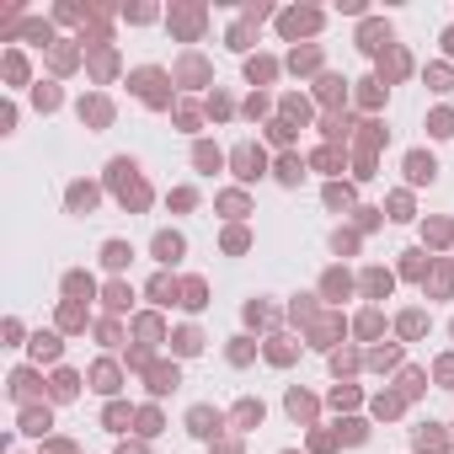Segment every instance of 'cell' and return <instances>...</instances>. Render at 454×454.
<instances>
[{"mask_svg":"<svg viewBox=\"0 0 454 454\" xmlns=\"http://www.w3.org/2000/svg\"><path fill=\"white\" fill-rule=\"evenodd\" d=\"M112 187H118V198L134 204V208L150 204V193H145V182H139V166L134 161H112Z\"/></svg>","mask_w":454,"mask_h":454,"instance_id":"6da1fadb","label":"cell"},{"mask_svg":"<svg viewBox=\"0 0 454 454\" xmlns=\"http://www.w3.org/2000/svg\"><path fill=\"white\" fill-rule=\"evenodd\" d=\"M262 150H251V145H241L235 150V177H241V182H257V177H262Z\"/></svg>","mask_w":454,"mask_h":454,"instance_id":"7a4b0ae2","label":"cell"},{"mask_svg":"<svg viewBox=\"0 0 454 454\" xmlns=\"http://www.w3.org/2000/svg\"><path fill=\"white\" fill-rule=\"evenodd\" d=\"M219 422H225V417L214 412V406H193V412H187V428H193V433H198V438L219 433Z\"/></svg>","mask_w":454,"mask_h":454,"instance_id":"3957f363","label":"cell"},{"mask_svg":"<svg viewBox=\"0 0 454 454\" xmlns=\"http://www.w3.org/2000/svg\"><path fill=\"white\" fill-rule=\"evenodd\" d=\"M406 177H412V182H433L438 161H433V155H422V150H412V155H406Z\"/></svg>","mask_w":454,"mask_h":454,"instance_id":"277c9868","label":"cell"},{"mask_svg":"<svg viewBox=\"0 0 454 454\" xmlns=\"http://www.w3.org/2000/svg\"><path fill=\"white\" fill-rule=\"evenodd\" d=\"M155 257H161V262H177V257H182V235H177V230H161V235H155Z\"/></svg>","mask_w":454,"mask_h":454,"instance_id":"5b68a950","label":"cell"},{"mask_svg":"<svg viewBox=\"0 0 454 454\" xmlns=\"http://www.w3.org/2000/svg\"><path fill=\"white\" fill-rule=\"evenodd\" d=\"M128 257H134V251H128V241H107V246H102V262H107L112 273H124Z\"/></svg>","mask_w":454,"mask_h":454,"instance_id":"8992f818","label":"cell"},{"mask_svg":"<svg viewBox=\"0 0 454 454\" xmlns=\"http://www.w3.org/2000/svg\"><path fill=\"white\" fill-rule=\"evenodd\" d=\"M150 299H155V305H171V299H177V284H171V278H155V284H150ZM177 305H182V299H177Z\"/></svg>","mask_w":454,"mask_h":454,"instance_id":"52a82bcc","label":"cell"},{"mask_svg":"<svg viewBox=\"0 0 454 454\" xmlns=\"http://www.w3.org/2000/svg\"><path fill=\"white\" fill-rule=\"evenodd\" d=\"M75 391H81V379H75L70 369H59V374H54V401H70Z\"/></svg>","mask_w":454,"mask_h":454,"instance_id":"ba28073f","label":"cell"},{"mask_svg":"<svg viewBox=\"0 0 454 454\" xmlns=\"http://www.w3.org/2000/svg\"><path fill=\"white\" fill-rule=\"evenodd\" d=\"M235 422H241V428H257V422H262V401H241V406H235Z\"/></svg>","mask_w":454,"mask_h":454,"instance_id":"9c48e42d","label":"cell"},{"mask_svg":"<svg viewBox=\"0 0 454 454\" xmlns=\"http://www.w3.org/2000/svg\"><path fill=\"white\" fill-rule=\"evenodd\" d=\"M32 353H38V358H59V337L38 331V337H32Z\"/></svg>","mask_w":454,"mask_h":454,"instance_id":"30bf717a","label":"cell"},{"mask_svg":"<svg viewBox=\"0 0 454 454\" xmlns=\"http://www.w3.org/2000/svg\"><path fill=\"white\" fill-rule=\"evenodd\" d=\"M364 289H369V294H391V273L369 268V273H364Z\"/></svg>","mask_w":454,"mask_h":454,"instance_id":"8fae6325","label":"cell"},{"mask_svg":"<svg viewBox=\"0 0 454 454\" xmlns=\"http://www.w3.org/2000/svg\"><path fill=\"white\" fill-rule=\"evenodd\" d=\"M91 379H97V391H118V369H112V364H97Z\"/></svg>","mask_w":454,"mask_h":454,"instance_id":"7c38bea8","label":"cell"},{"mask_svg":"<svg viewBox=\"0 0 454 454\" xmlns=\"http://www.w3.org/2000/svg\"><path fill=\"white\" fill-rule=\"evenodd\" d=\"M171 385H177V369H155V374H150V391H155V395H166Z\"/></svg>","mask_w":454,"mask_h":454,"instance_id":"4fadbf2b","label":"cell"},{"mask_svg":"<svg viewBox=\"0 0 454 454\" xmlns=\"http://www.w3.org/2000/svg\"><path fill=\"white\" fill-rule=\"evenodd\" d=\"M11 395H17V401H27V395H32V374H27V369L11 374Z\"/></svg>","mask_w":454,"mask_h":454,"instance_id":"5bb4252c","label":"cell"},{"mask_svg":"<svg viewBox=\"0 0 454 454\" xmlns=\"http://www.w3.org/2000/svg\"><path fill=\"white\" fill-rule=\"evenodd\" d=\"M97 204V187H70V208H91Z\"/></svg>","mask_w":454,"mask_h":454,"instance_id":"9a60e30c","label":"cell"},{"mask_svg":"<svg viewBox=\"0 0 454 454\" xmlns=\"http://www.w3.org/2000/svg\"><path fill=\"white\" fill-rule=\"evenodd\" d=\"M64 289L81 299V294H91V278H86V273H70V278H64Z\"/></svg>","mask_w":454,"mask_h":454,"instance_id":"2e32d148","label":"cell"},{"mask_svg":"<svg viewBox=\"0 0 454 454\" xmlns=\"http://www.w3.org/2000/svg\"><path fill=\"white\" fill-rule=\"evenodd\" d=\"M198 348H204L198 331H177V353H198Z\"/></svg>","mask_w":454,"mask_h":454,"instance_id":"e0dca14e","label":"cell"},{"mask_svg":"<svg viewBox=\"0 0 454 454\" xmlns=\"http://www.w3.org/2000/svg\"><path fill=\"white\" fill-rule=\"evenodd\" d=\"M182 305H187V310L204 305V284H182Z\"/></svg>","mask_w":454,"mask_h":454,"instance_id":"ac0fdd59","label":"cell"},{"mask_svg":"<svg viewBox=\"0 0 454 454\" xmlns=\"http://www.w3.org/2000/svg\"><path fill=\"white\" fill-rule=\"evenodd\" d=\"M289 412H294V417H310V412H315V401H310V395H299V391H294V395H289Z\"/></svg>","mask_w":454,"mask_h":454,"instance_id":"d6986e66","label":"cell"},{"mask_svg":"<svg viewBox=\"0 0 454 454\" xmlns=\"http://www.w3.org/2000/svg\"><path fill=\"white\" fill-rule=\"evenodd\" d=\"M278 177H284V182H299V161H294V155H284V161H278Z\"/></svg>","mask_w":454,"mask_h":454,"instance_id":"ffe728a7","label":"cell"},{"mask_svg":"<svg viewBox=\"0 0 454 454\" xmlns=\"http://www.w3.org/2000/svg\"><path fill=\"white\" fill-rule=\"evenodd\" d=\"M107 305L124 310V305H128V284H112V289H107Z\"/></svg>","mask_w":454,"mask_h":454,"instance_id":"44dd1931","label":"cell"},{"mask_svg":"<svg viewBox=\"0 0 454 454\" xmlns=\"http://www.w3.org/2000/svg\"><path fill=\"white\" fill-rule=\"evenodd\" d=\"M438 444H444V438H438V433H433V422H428V428L417 433V449H438Z\"/></svg>","mask_w":454,"mask_h":454,"instance_id":"7402d4cb","label":"cell"},{"mask_svg":"<svg viewBox=\"0 0 454 454\" xmlns=\"http://www.w3.org/2000/svg\"><path fill=\"white\" fill-rule=\"evenodd\" d=\"M364 433H369L364 422H342V438H348V444H364Z\"/></svg>","mask_w":454,"mask_h":454,"instance_id":"603a6c76","label":"cell"},{"mask_svg":"<svg viewBox=\"0 0 454 454\" xmlns=\"http://www.w3.org/2000/svg\"><path fill=\"white\" fill-rule=\"evenodd\" d=\"M139 433H145V438L161 433V417H155V412H139Z\"/></svg>","mask_w":454,"mask_h":454,"instance_id":"cb8c5ba5","label":"cell"},{"mask_svg":"<svg viewBox=\"0 0 454 454\" xmlns=\"http://www.w3.org/2000/svg\"><path fill=\"white\" fill-rule=\"evenodd\" d=\"M198 166H204V171H214V166H219V150H208V145H198Z\"/></svg>","mask_w":454,"mask_h":454,"instance_id":"d4e9b609","label":"cell"},{"mask_svg":"<svg viewBox=\"0 0 454 454\" xmlns=\"http://www.w3.org/2000/svg\"><path fill=\"white\" fill-rule=\"evenodd\" d=\"M128 422V406H107V428H124Z\"/></svg>","mask_w":454,"mask_h":454,"instance_id":"484cf974","label":"cell"},{"mask_svg":"<svg viewBox=\"0 0 454 454\" xmlns=\"http://www.w3.org/2000/svg\"><path fill=\"white\" fill-rule=\"evenodd\" d=\"M337 161H342L337 150H321V155H315V166H321V171H337Z\"/></svg>","mask_w":454,"mask_h":454,"instance_id":"4316f807","label":"cell"},{"mask_svg":"<svg viewBox=\"0 0 454 454\" xmlns=\"http://www.w3.org/2000/svg\"><path fill=\"white\" fill-rule=\"evenodd\" d=\"M406 278H422V251H406Z\"/></svg>","mask_w":454,"mask_h":454,"instance_id":"83f0119b","label":"cell"},{"mask_svg":"<svg viewBox=\"0 0 454 454\" xmlns=\"http://www.w3.org/2000/svg\"><path fill=\"white\" fill-rule=\"evenodd\" d=\"M48 428V412H27V433H43Z\"/></svg>","mask_w":454,"mask_h":454,"instance_id":"f1b7e54d","label":"cell"},{"mask_svg":"<svg viewBox=\"0 0 454 454\" xmlns=\"http://www.w3.org/2000/svg\"><path fill=\"white\" fill-rule=\"evenodd\" d=\"M438 379H449V385H454V358H444V364H438Z\"/></svg>","mask_w":454,"mask_h":454,"instance_id":"f546056e","label":"cell"},{"mask_svg":"<svg viewBox=\"0 0 454 454\" xmlns=\"http://www.w3.org/2000/svg\"><path fill=\"white\" fill-rule=\"evenodd\" d=\"M118 454H145V449H118Z\"/></svg>","mask_w":454,"mask_h":454,"instance_id":"4dcf8cb0","label":"cell"}]
</instances>
